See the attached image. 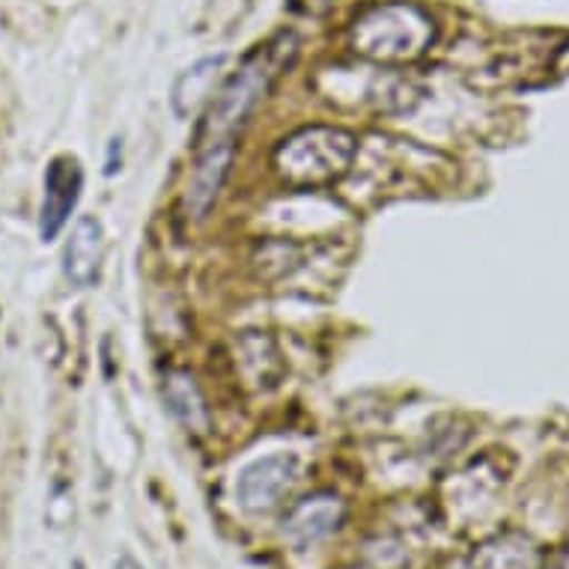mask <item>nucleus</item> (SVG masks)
<instances>
[{"mask_svg": "<svg viewBox=\"0 0 569 569\" xmlns=\"http://www.w3.org/2000/svg\"><path fill=\"white\" fill-rule=\"evenodd\" d=\"M296 54H299V37L292 30H280L266 46L253 48V54L244 57L239 72L227 78L224 87L212 96V102L206 108V117L197 131V152L233 147L236 134L242 131L253 108L266 99L271 84L296 60Z\"/></svg>", "mask_w": 569, "mask_h": 569, "instance_id": "1", "label": "nucleus"}, {"mask_svg": "<svg viewBox=\"0 0 569 569\" xmlns=\"http://www.w3.org/2000/svg\"><path fill=\"white\" fill-rule=\"evenodd\" d=\"M349 42L373 63H409L436 42V21L418 3L388 0L355 19Z\"/></svg>", "mask_w": 569, "mask_h": 569, "instance_id": "2", "label": "nucleus"}, {"mask_svg": "<svg viewBox=\"0 0 569 569\" xmlns=\"http://www.w3.org/2000/svg\"><path fill=\"white\" fill-rule=\"evenodd\" d=\"M358 140L352 131L335 126H310L280 143L274 150V170L290 186H326L352 168Z\"/></svg>", "mask_w": 569, "mask_h": 569, "instance_id": "3", "label": "nucleus"}, {"mask_svg": "<svg viewBox=\"0 0 569 569\" xmlns=\"http://www.w3.org/2000/svg\"><path fill=\"white\" fill-rule=\"evenodd\" d=\"M296 477H299V459L292 453H271L242 468L236 480V498L244 510L266 513L280 505V498L296 483Z\"/></svg>", "mask_w": 569, "mask_h": 569, "instance_id": "4", "label": "nucleus"}, {"mask_svg": "<svg viewBox=\"0 0 569 569\" xmlns=\"http://www.w3.org/2000/svg\"><path fill=\"white\" fill-rule=\"evenodd\" d=\"M84 188V170L76 156H57L46 170V197H42V216H39V233L46 242L57 239L60 230L69 224Z\"/></svg>", "mask_w": 569, "mask_h": 569, "instance_id": "5", "label": "nucleus"}, {"mask_svg": "<svg viewBox=\"0 0 569 569\" xmlns=\"http://www.w3.org/2000/svg\"><path fill=\"white\" fill-rule=\"evenodd\" d=\"M346 519V501L335 492H313L301 498L287 510L280 531L283 537L296 546V549H308L313 542L326 540L343 525Z\"/></svg>", "mask_w": 569, "mask_h": 569, "instance_id": "6", "label": "nucleus"}, {"mask_svg": "<svg viewBox=\"0 0 569 569\" xmlns=\"http://www.w3.org/2000/svg\"><path fill=\"white\" fill-rule=\"evenodd\" d=\"M104 233L93 216H81L63 248V271L76 287H93L102 271Z\"/></svg>", "mask_w": 569, "mask_h": 569, "instance_id": "7", "label": "nucleus"}, {"mask_svg": "<svg viewBox=\"0 0 569 569\" xmlns=\"http://www.w3.org/2000/svg\"><path fill=\"white\" fill-rule=\"evenodd\" d=\"M230 164H233V147L197 152L194 170H191L186 188V209L191 216H209V209L221 194V186H224L227 173H230Z\"/></svg>", "mask_w": 569, "mask_h": 569, "instance_id": "8", "label": "nucleus"}, {"mask_svg": "<svg viewBox=\"0 0 569 569\" xmlns=\"http://www.w3.org/2000/svg\"><path fill=\"white\" fill-rule=\"evenodd\" d=\"M542 555L531 537L519 531L495 533L471 551L468 569H540Z\"/></svg>", "mask_w": 569, "mask_h": 569, "instance_id": "9", "label": "nucleus"}, {"mask_svg": "<svg viewBox=\"0 0 569 569\" xmlns=\"http://www.w3.org/2000/svg\"><path fill=\"white\" fill-rule=\"evenodd\" d=\"M227 57H206L200 63H194L191 69H186L179 81L173 84V111L177 117H191V113L212 99V90H216L218 78H221V69H224Z\"/></svg>", "mask_w": 569, "mask_h": 569, "instance_id": "10", "label": "nucleus"}, {"mask_svg": "<svg viewBox=\"0 0 569 569\" xmlns=\"http://www.w3.org/2000/svg\"><path fill=\"white\" fill-rule=\"evenodd\" d=\"M164 402H168L170 415L186 423L188 430L203 432L206 423H209V411H206V400L200 388H197V379L186 370H173L164 379Z\"/></svg>", "mask_w": 569, "mask_h": 569, "instance_id": "11", "label": "nucleus"}, {"mask_svg": "<svg viewBox=\"0 0 569 569\" xmlns=\"http://www.w3.org/2000/svg\"><path fill=\"white\" fill-rule=\"evenodd\" d=\"M331 3H335V0H292V7L301 12H322L328 10Z\"/></svg>", "mask_w": 569, "mask_h": 569, "instance_id": "12", "label": "nucleus"}, {"mask_svg": "<svg viewBox=\"0 0 569 569\" xmlns=\"http://www.w3.org/2000/svg\"><path fill=\"white\" fill-rule=\"evenodd\" d=\"M540 569H569V549L555 551L549 560H542Z\"/></svg>", "mask_w": 569, "mask_h": 569, "instance_id": "13", "label": "nucleus"}, {"mask_svg": "<svg viewBox=\"0 0 569 569\" xmlns=\"http://www.w3.org/2000/svg\"><path fill=\"white\" fill-rule=\"evenodd\" d=\"M117 569H143L138 563V560H131V558H120L117 560Z\"/></svg>", "mask_w": 569, "mask_h": 569, "instance_id": "14", "label": "nucleus"}]
</instances>
